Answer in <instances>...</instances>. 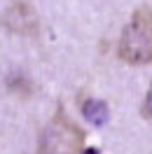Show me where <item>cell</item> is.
Returning a JSON list of instances; mask_svg holds the SVG:
<instances>
[{
  "label": "cell",
  "instance_id": "obj_1",
  "mask_svg": "<svg viewBox=\"0 0 152 154\" xmlns=\"http://www.w3.org/2000/svg\"><path fill=\"white\" fill-rule=\"evenodd\" d=\"M117 54L129 66H147L152 63V10L138 7L133 10L129 23L124 26L117 45Z\"/></svg>",
  "mask_w": 152,
  "mask_h": 154
},
{
  "label": "cell",
  "instance_id": "obj_2",
  "mask_svg": "<svg viewBox=\"0 0 152 154\" xmlns=\"http://www.w3.org/2000/svg\"><path fill=\"white\" fill-rule=\"evenodd\" d=\"M84 149V131L63 112L49 119L38 140V154H82Z\"/></svg>",
  "mask_w": 152,
  "mask_h": 154
},
{
  "label": "cell",
  "instance_id": "obj_3",
  "mask_svg": "<svg viewBox=\"0 0 152 154\" xmlns=\"http://www.w3.org/2000/svg\"><path fill=\"white\" fill-rule=\"evenodd\" d=\"M2 26H5V30H10L14 35H24V38H33L40 33L38 12L33 10L30 2H24V0L12 2L2 12Z\"/></svg>",
  "mask_w": 152,
  "mask_h": 154
},
{
  "label": "cell",
  "instance_id": "obj_4",
  "mask_svg": "<svg viewBox=\"0 0 152 154\" xmlns=\"http://www.w3.org/2000/svg\"><path fill=\"white\" fill-rule=\"evenodd\" d=\"M80 110H82V117L94 126H103L105 122L110 119V107H108V103L101 100V98H84L82 105H80Z\"/></svg>",
  "mask_w": 152,
  "mask_h": 154
},
{
  "label": "cell",
  "instance_id": "obj_5",
  "mask_svg": "<svg viewBox=\"0 0 152 154\" xmlns=\"http://www.w3.org/2000/svg\"><path fill=\"white\" fill-rule=\"evenodd\" d=\"M143 117L145 119H150L152 122V84H150V89H147V94H145V100H143Z\"/></svg>",
  "mask_w": 152,
  "mask_h": 154
},
{
  "label": "cell",
  "instance_id": "obj_6",
  "mask_svg": "<svg viewBox=\"0 0 152 154\" xmlns=\"http://www.w3.org/2000/svg\"><path fill=\"white\" fill-rule=\"evenodd\" d=\"M82 154H101V149H98V147H84Z\"/></svg>",
  "mask_w": 152,
  "mask_h": 154
}]
</instances>
